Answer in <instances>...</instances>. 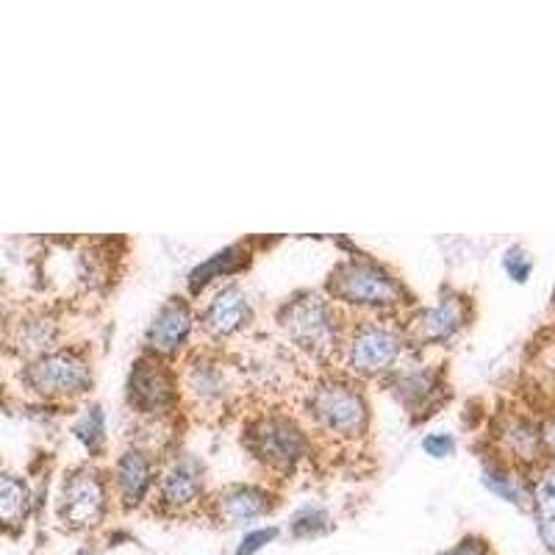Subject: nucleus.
Returning a JSON list of instances; mask_svg holds the SVG:
<instances>
[{
    "label": "nucleus",
    "instance_id": "7",
    "mask_svg": "<svg viewBox=\"0 0 555 555\" xmlns=\"http://www.w3.org/2000/svg\"><path fill=\"white\" fill-rule=\"evenodd\" d=\"M173 397V381L156 361H139L128 381V400L139 411H159Z\"/></svg>",
    "mask_w": 555,
    "mask_h": 555
},
{
    "label": "nucleus",
    "instance_id": "4",
    "mask_svg": "<svg viewBox=\"0 0 555 555\" xmlns=\"http://www.w3.org/2000/svg\"><path fill=\"white\" fill-rule=\"evenodd\" d=\"M400 350V339L395 331L381 328V325H370L361 328L350 342V364L353 370L361 375H378L397 358Z\"/></svg>",
    "mask_w": 555,
    "mask_h": 555
},
{
    "label": "nucleus",
    "instance_id": "14",
    "mask_svg": "<svg viewBox=\"0 0 555 555\" xmlns=\"http://www.w3.org/2000/svg\"><path fill=\"white\" fill-rule=\"evenodd\" d=\"M117 483H120V492L128 506H136L150 486V461L145 458V453H136L128 450L120 464H117Z\"/></svg>",
    "mask_w": 555,
    "mask_h": 555
},
{
    "label": "nucleus",
    "instance_id": "19",
    "mask_svg": "<svg viewBox=\"0 0 555 555\" xmlns=\"http://www.w3.org/2000/svg\"><path fill=\"white\" fill-rule=\"evenodd\" d=\"M75 431H78V439L87 444L89 450H95L103 442V417H100V408H89V414L78 422Z\"/></svg>",
    "mask_w": 555,
    "mask_h": 555
},
{
    "label": "nucleus",
    "instance_id": "5",
    "mask_svg": "<svg viewBox=\"0 0 555 555\" xmlns=\"http://www.w3.org/2000/svg\"><path fill=\"white\" fill-rule=\"evenodd\" d=\"M103 514V489L92 475H75L64 486L62 519L70 528H92Z\"/></svg>",
    "mask_w": 555,
    "mask_h": 555
},
{
    "label": "nucleus",
    "instance_id": "1",
    "mask_svg": "<svg viewBox=\"0 0 555 555\" xmlns=\"http://www.w3.org/2000/svg\"><path fill=\"white\" fill-rule=\"evenodd\" d=\"M311 411L322 425L342 433L361 431L367 422L364 397L347 383H325L322 389H317V395L311 400Z\"/></svg>",
    "mask_w": 555,
    "mask_h": 555
},
{
    "label": "nucleus",
    "instance_id": "11",
    "mask_svg": "<svg viewBox=\"0 0 555 555\" xmlns=\"http://www.w3.org/2000/svg\"><path fill=\"white\" fill-rule=\"evenodd\" d=\"M203 469L195 458H181V461H175L173 469L164 475V483H161V489H164V500L170 503V506H186V503H192L195 497L200 494V483H203Z\"/></svg>",
    "mask_w": 555,
    "mask_h": 555
},
{
    "label": "nucleus",
    "instance_id": "10",
    "mask_svg": "<svg viewBox=\"0 0 555 555\" xmlns=\"http://www.w3.org/2000/svg\"><path fill=\"white\" fill-rule=\"evenodd\" d=\"M267 511H270V497L250 486L231 489L220 500V517L225 525H247L253 519L264 517Z\"/></svg>",
    "mask_w": 555,
    "mask_h": 555
},
{
    "label": "nucleus",
    "instance_id": "12",
    "mask_svg": "<svg viewBox=\"0 0 555 555\" xmlns=\"http://www.w3.org/2000/svg\"><path fill=\"white\" fill-rule=\"evenodd\" d=\"M247 300L239 289H225L217 295V300L209 306V314H206V328L217 336H225V333H234L242 322L247 320Z\"/></svg>",
    "mask_w": 555,
    "mask_h": 555
},
{
    "label": "nucleus",
    "instance_id": "26",
    "mask_svg": "<svg viewBox=\"0 0 555 555\" xmlns=\"http://www.w3.org/2000/svg\"><path fill=\"white\" fill-rule=\"evenodd\" d=\"M553 300H555V292H553Z\"/></svg>",
    "mask_w": 555,
    "mask_h": 555
},
{
    "label": "nucleus",
    "instance_id": "3",
    "mask_svg": "<svg viewBox=\"0 0 555 555\" xmlns=\"http://www.w3.org/2000/svg\"><path fill=\"white\" fill-rule=\"evenodd\" d=\"M31 383L50 395L84 392L89 386V370L81 358L70 356V353H56L31 367Z\"/></svg>",
    "mask_w": 555,
    "mask_h": 555
},
{
    "label": "nucleus",
    "instance_id": "18",
    "mask_svg": "<svg viewBox=\"0 0 555 555\" xmlns=\"http://www.w3.org/2000/svg\"><path fill=\"white\" fill-rule=\"evenodd\" d=\"M483 483H486L494 494H500L503 500H508V503H514V506H525V492H522V486L517 483V478H511V475L503 472V469H494V467L483 469Z\"/></svg>",
    "mask_w": 555,
    "mask_h": 555
},
{
    "label": "nucleus",
    "instance_id": "15",
    "mask_svg": "<svg viewBox=\"0 0 555 555\" xmlns=\"http://www.w3.org/2000/svg\"><path fill=\"white\" fill-rule=\"evenodd\" d=\"M533 508H536V525L544 547L555 553V469H547L536 483Z\"/></svg>",
    "mask_w": 555,
    "mask_h": 555
},
{
    "label": "nucleus",
    "instance_id": "9",
    "mask_svg": "<svg viewBox=\"0 0 555 555\" xmlns=\"http://www.w3.org/2000/svg\"><path fill=\"white\" fill-rule=\"evenodd\" d=\"M189 331H192V311L181 300H173L156 314V320L148 328V345L156 353H175Z\"/></svg>",
    "mask_w": 555,
    "mask_h": 555
},
{
    "label": "nucleus",
    "instance_id": "22",
    "mask_svg": "<svg viewBox=\"0 0 555 555\" xmlns=\"http://www.w3.org/2000/svg\"><path fill=\"white\" fill-rule=\"evenodd\" d=\"M278 536V531L275 528H261V531L250 533V536H245V542H242V547L236 550V555H253L256 550H261L264 544L272 542Z\"/></svg>",
    "mask_w": 555,
    "mask_h": 555
},
{
    "label": "nucleus",
    "instance_id": "21",
    "mask_svg": "<svg viewBox=\"0 0 555 555\" xmlns=\"http://www.w3.org/2000/svg\"><path fill=\"white\" fill-rule=\"evenodd\" d=\"M328 517L317 511V508H306V511H300L295 517V533L297 536H311V533H322L328 525Z\"/></svg>",
    "mask_w": 555,
    "mask_h": 555
},
{
    "label": "nucleus",
    "instance_id": "25",
    "mask_svg": "<svg viewBox=\"0 0 555 555\" xmlns=\"http://www.w3.org/2000/svg\"><path fill=\"white\" fill-rule=\"evenodd\" d=\"M542 444L550 450V456L555 458V422H550L547 428H544V433H542Z\"/></svg>",
    "mask_w": 555,
    "mask_h": 555
},
{
    "label": "nucleus",
    "instance_id": "16",
    "mask_svg": "<svg viewBox=\"0 0 555 555\" xmlns=\"http://www.w3.org/2000/svg\"><path fill=\"white\" fill-rule=\"evenodd\" d=\"M28 511V486L20 478L0 475V525H17Z\"/></svg>",
    "mask_w": 555,
    "mask_h": 555
},
{
    "label": "nucleus",
    "instance_id": "23",
    "mask_svg": "<svg viewBox=\"0 0 555 555\" xmlns=\"http://www.w3.org/2000/svg\"><path fill=\"white\" fill-rule=\"evenodd\" d=\"M422 447H425V453H431V456L436 458H444L453 453L456 442H453V436H447V433H433V436H428V439L422 442Z\"/></svg>",
    "mask_w": 555,
    "mask_h": 555
},
{
    "label": "nucleus",
    "instance_id": "24",
    "mask_svg": "<svg viewBox=\"0 0 555 555\" xmlns=\"http://www.w3.org/2000/svg\"><path fill=\"white\" fill-rule=\"evenodd\" d=\"M444 555H489V550H486V544H483V542L467 539V542L456 544L453 550H447Z\"/></svg>",
    "mask_w": 555,
    "mask_h": 555
},
{
    "label": "nucleus",
    "instance_id": "17",
    "mask_svg": "<svg viewBox=\"0 0 555 555\" xmlns=\"http://www.w3.org/2000/svg\"><path fill=\"white\" fill-rule=\"evenodd\" d=\"M506 444L514 456L531 461L542 450V433L536 431V425H531V422L517 420L506 428Z\"/></svg>",
    "mask_w": 555,
    "mask_h": 555
},
{
    "label": "nucleus",
    "instance_id": "20",
    "mask_svg": "<svg viewBox=\"0 0 555 555\" xmlns=\"http://www.w3.org/2000/svg\"><path fill=\"white\" fill-rule=\"evenodd\" d=\"M503 267H506V272L514 278V281H517V284H525L533 270V261L522 247H511V250L506 253V259H503Z\"/></svg>",
    "mask_w": 555,
    "mask_h": 555
},
{
    "label": "nucleus",
    "instance_id": "2",
    "mask_svg": "<svg viewBox=\"0 0 555 555\" xmlns=\"http://www.w3.org/2000/svg\"><path fill=\"white\" fill-rule=\"evenodd\" d=\"M333 292L347 303H395L397 284L375 264H345L333 278Z\"/></svg>",
    "mask_w": 555,
    "mask_h": 555
},
{
    "label": "nucleus",
    "instance_id": "13",
    "mask_svg": "<svg viewBox=\"0 0 555 555\" xmlns=\"http://www.w3.org/2000/svg\"><path fill=\"white\" fill-rule=\"evenodd\" d=\"M461 325H464V300L461 297H444L436 309H428L422 314V339L442 342L447 336H453Z\"/></svg>",
    "mask_w": 555,
    "mask_h": 555
},
{
    "label": "nucleus",
    "instance_id": "8",
    "mask_svg": "<svg viewBox=\"0 0 555 555\" xmlns=\"http://www.w3.org/2000/svg\"><path fill=\"white\" fill-rule=\"evenodd\" d=\"M286 325L289 331L295 333L297 342H303L306 347H325L331 345L333 339V322L328 309L322 306L320 300H303L295 303L289 314H286Z\"/></svg>",
    "mask_w": 555,
    "mask_h": 555
},
{
    "label": "nucleus",
    "instance_id": "6",
    "mask_svg": "<svg viewBox=\"0 0 555 555\" xmlns=\"http://www.w3.org/2000/svg\"><path fill=\"white\" fill-rule=\"evenodd\" d=\"M256 453L275 467H289L303 453V436L289 420L261 422L256 431Z\"/></svg>",
    "mask_w": 555,
    "mask_h": 555
}]
</instances>
